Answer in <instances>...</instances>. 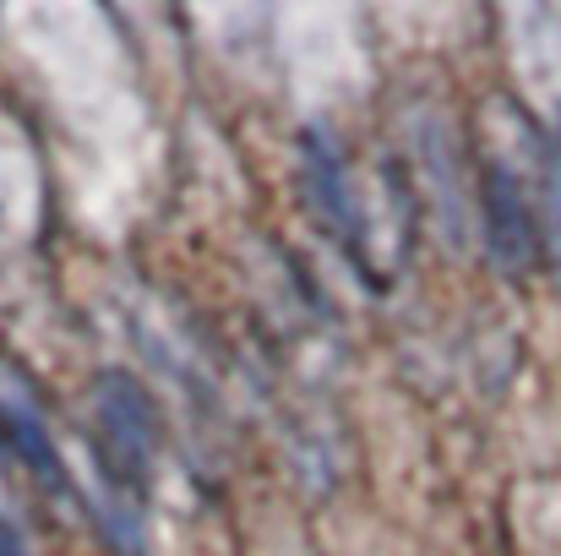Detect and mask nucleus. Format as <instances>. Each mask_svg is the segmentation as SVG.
Returning <instances> with one entry per match:
<instances>
[{
    "instance_id": "1",
    "label": "nucleus",
    "mask_w": 561,
    "mask_h": 556,
    "mask_svg": "<svg viewBox=\"0 0 561 556\" xmlns=\"http://www.w3.org/2000/svg\"><path fill=\"white\" fill-rule=\"evenodd\" d=\"M93 415H99V442H104V458H110V480L142 486L148 464H153V447H159V415H153V398L142 393V382L126 376V371H104L99 387H93Z\"/></svg>"
},
{
    "instance_id": "2",
    "label": "nucleus",
    "mask_w": 561,
    "mask_h": 556,
    "mask_svg": "<svg viewBox=\"0 0 561 556\" xmlns=\"http://www.w3.org/2000/svg\"><path fill=\"white\" fill-rule=\"evenodd\" d=\"M485 257L496 273H529L535 251H540V235H535V213H529V196H524V181L496 159L485 164Z\"/></svg>"
},
{
    "instance_id": "3",
    "label": "nucleus",
    "mask_w": 561,
    "mask_h": 556,
    "mask_svg": "<svg viewBox=\"0 0 561 556\" xmlns=\"http://www.w3.org/2000/svg\"><path fill=\"white\" fill-rule=\"evenodd\" d=\"M0 436H5V447H11L55 497H71V475H66V464H60V447L49 442V420H44L38 398L27 393V382H22L16 371H5V366H0Z\"/></svg>"
},
{
    "instance_id": "4",
    "label": "nucleus",
    "mask_w": 561,
    "mask_h": 556,
    "mask_svg": "<svg viewBox=\"0 0 561 556\" xmlns=\"http://www.w3.org/2000/svg\"><path fill=\"white\" fill-rule=\"evenodd\" d=\"M300 154H306V196H311L317 218L360 246V213H355V196H350V181H344V154H339L333 132L311 126L300 137Z\"/></svg>"
},
{
    "instance_id": "5",
    "label": "nucleus",
    "mask_w": 561,
    "mask_h": 556,
    "mask_svg": "<svg viewBox=\"0 0 561 556\" xmlns=\"http://www.w3.org/2000/svg\"><path fill=\"white\" fill-rule=\"evenodd\" d=\"M551 246H557V262H561V164L551 175Z\"/></svg>"
},
{
    "instance_id": "6",
    "label": "nucleus",
    "mask_w": 561,
    "mask_h": 556,
    "mask_svg": "<svg viewBox=\"0 0 561 556\" xmlns=\"http://www.w3.org/2000/svg\"><path fill=\"white\" fill-rule=\"evenodd\" d=\"M557 164H561V159H557Z\"/></svg>"
}]
</instances>
